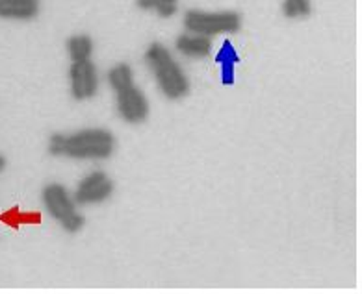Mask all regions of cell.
I'll return each mask as SVG.
<instances>
[{"label":"cell","mask_w":362,"mask_h":294,"mask_svg":"<svg viewBox=\"0 0 362 294\" xmlns=\"http://www.w3.org/2000/svg\"><path fill=\"white\" fill-rule=\"evenodd\" d=\"M145 63L153 71L154 78L158 82L162 93L171 100H179L189 93V80L180 69V65L175 61L164 44L151 43L145 52Z\"/></svg>","instance_id":"1"},{"label":"cell","mask_w":362,"mask_h":294,"mask_svg":"<svg viewBox=\"0 0 362 294\" xmlns=\"http://www.w3.org/2000/svg\"><path fill=\"white\" fill-rule=\"evenodd\" d=\"M115 150V137L105 128H88L65 135L64 156L71 159H108Z\"/></svg>","instance_id":"2"},{"label":"cell","mask_w":362,"mask_h":294,"mask_svg":"<svg viewBox=\"0 0 362 294\" xmlns=\"http://www.w3.org/2000/svg\"><path fill=\"white\" fill-rule=\"evenodd\" d=\"M43 204L49 215L69 233H78L86 224L84 215L76 209L75 198L60 183H49L43 189Z\"/></svg>","instance_id":"3"},{"label":"cell","mask_w":362,"mask_h":294,"mask_svg":"<svg viewBox=\"0 0 362 294\" xmlns=\"http://www.w3.org/2000/svg\"><path fill=\"white\" fill-rule=\"evenodd\" d=\"M184 28L203 35L234 34L242 28V15L238 11H201L189 10L184 15Z\"/></svg>","instance_id":"4"},{"label":"cell","mask_w":362,"mask_h":294,"mask_svg":"<svg viewBox=\"0 0 362 294\" xmlns=\"http://www.w3.org/2000/svg\"><path fill=\"white\" fill-rule=\"evenodd\" d=\"M112 192H114L112 178L106 172L95 171L80 180L73 198L78 206H93V204H103L108 200Z\"/></svg>","instance_id":"5"},{"label":"cell","mask_w":362,"mask_h":294,"mask_svg":"<svg viewBox=\"0 0 362 294\" xmlns=\"http://www.w3.org/2000/svg\"><path fill=\"white\" fill-rule=\"evenodd\" d=\"M71 94L75 100H88L97 94L99 89V73L91 59L73 61L69 69Z\"/></svg>","instance_id":"6"},{"label":"cell","mask_w":362,"mask_h":294,"mask_svg":"<svg viewBox=\"0 0 362 294\" xmlns=\"http://www.w3.org/2000/svg\"><path fill=\"white\" fill-rule=\"evenodd\" d=\"M115 97H117V111L127 123L139 124L149 117V100L136 84L117 91Z\"/></svg>","instance_id":"7"},{"label":"cell","mask_w":362,"mask_h":294,"mask_svg":"<svg viewBox=\"0 0 362 294\" xmlns=\"http://www.w3.org/2000/svg\"><path fill=\"white\" fill-rule=\"evenodd\" d=\"M177 50L188 58H206L212 52V41L209 35L186 32L177 37Z\"/></svg>","instance_id":"8"},{"label":"cell","mask_w":362,"mask_h":294,"mask_svg":"<svg viewBox=\"0 0 362 294\" xmlns=\"http://www.w3.org/2000/svg\"><path fill=\"white\" fill-rule=\"evenodd\" d=\"M40 13V0H0V19L28 20Z\"/></svg>","instance_id":"9"},{"label":"cell","mask_w":362,"mask_h":294,"mask_svg":"<svg viewBox=\"0 0 362 294\" xmlns=\"http://www.w3.org/2000/svg\"><path fill=\"white\" fill-rule=\"evenodd\" d=\"M67 50H69V56L73 61H86L93 54V39L90 35L84 34L73 35L67 41Z\"/></svg>","instance_id":"10"},{"label":"cell","mask_w":362,"mask_h":294,"mask_svg":"<svg viewBox=\"0 0 362 294\" xmlns=\"http://www.w3.org/2000/svg\"><path fill=\"white\" fill-rule=\"evenodd\" d=\"M108 82L115 93L134 84V74L129 63H117L108 71Z\"/></svg>","instance_id":"11"},{"label":"cell","mask_w":362,"mask_h":294,"mask_svg":"<svg viewBox=\"0 0 362 294\" xmlns=\"http://www.w3.org/2000/svg\"><path fill=\"white\" fill-rule=\"evenodd\" d=\"M141 10H156L160 17L169 19L179 10V0H136Z\"/></svg>","instance_id":"12"},{"label":"cell","mask_w":362,"mask_h":294,"mask_svg":"<svg viewBox=\"0 0 362 294\" xmlns=\"http://www.w3.org/2000/svg\"><path fill=\"white\" fill-rule=\"evenodd\" d=\"M283 11L288 19H305L313 11L310 0H284Z\"/></svg>","instance_id":"13"},{"label":"cell","mask_w":362,"mask_h":294,"mask_svg":"<svg viewBox=\"0 0 362 294\" xmlns=\"http://www.w3.org/2000/svg\"><path fill=\"white\" fill-rule=\"evenodd\" d=\"M64 133H54V135H50L49 139V154L50 156H64Z\"/></svg>","instance_id":"14"},{"label":"cell","mask_w":362,"mask_h":294,"mask_svg":"<svg viewBox=\"0 0 362 294\" xmlns=\"http://www.w3.org/2000/svg\"><path fill=\"white\" fill-rule=\"evenodd\" d=\"M4 169H6V157L0 156V172L4 171Z\"/></svg>","instance_id":"15"}]
</instances>
